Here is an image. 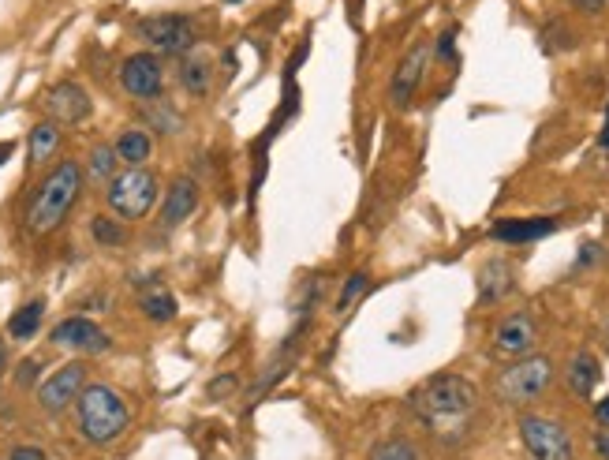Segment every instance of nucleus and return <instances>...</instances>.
Wrapping results in <instances>:
<instances>
[{"label": "nucleus", "instance_id": "nucleus-38", "mask_svg": "<svg viewBox=\"0 0 609 460\" xmlns=\"http://www.w3.org/2000/svg\"><path fill=\"white\" fill-rule=\"evenodd\" d=\"M606 333H609V322H606Z\"/></svg>", "mask_w": 609, "mask_h": 460}, {"label": "nucleus", "instance_id": "nucleus-19", "mask_svg": "<svg viewBox=\"0 0 609 460\" xmlns=\"http://www.w3.org/2000/svg\"><path fill=\"white\" fill-rule=\"evenodd\" d=\"M176 79H180V87H184L191 98H206L213 87V64L206 57L187 53V57H180V72H176Z\"/></svg>", "mask_w": 609, "mask_h": 460}, {"label": "nucleus", "instance_id": "nucleus-10", "mask_svg": "<svg viewBox=\"0 0 609 460\" xmlns=\"http://www.w3.org/2000/svg\"><path fill=\"white\" fill-rule=\"evenodd\" d=\"M49 341L57 348H71V352H83V356H101V352H109V333L101 330L98 322H90V318L83 315H71L64 318V322H57L53 326V333H49Z\"/></svg>", "mask_w": 609, "mask_h": 460}, {"label": "nucleus", "instance_id": "nucleus-9", "mask_svg": "<svg viewBox=\"0 0 609 460\" xmlns=\"http://www.w3.org/2000/svg\"><path fill=\"white\" fill-rule=\"evenodd\" d=\"M120 87L135 101H154L165 90V64L154 53H131L120 64Z\"/></svg>", "mask_w": 609, "mask_h": 460}, {"label": "nucleus", "instance_id": "nucleus-14", "mask_svg": "<svg viewBox=\"0 0 609 460\" xmlns=\"http://www.w3.org/2000/svg\"><path fill=\"white\" fill-rule=\"evenodd\" d=\"M199 210V180L195 176H176L161 199V229H180L187 217Z\"/></svg>", "mask_w": 609, "mask_h": 460}, {"label": "nucleus", "instance_id": "nucleus-26", "mask_svg": "<svg viewBox=\"0 0 609 460\" xmlns=\"http://www.w3.org/2000/svg\"><path fill=\"white\" fill-rule=\"evenodd\" d=\"M370 460H419V449L408 438H389L382 446L370 449Z\"/></svg>", "mask_w": 609, "mask_h": 460}, {"label": "nucleus", "instance_id": "nucleus-5", "mask_svg": "<svg viewBox=\"0 0 609 460\" xmlns=\"http://www.w3.org/2000/svg\"><path fill=\"white\" fill-rule=\"evenodd\" d=\"M157 199H161V180L146 165L142 169H120L113 176V184L105 187V202L120 221H142L157 206Z\"/></svg>", "mask_w": 609, "mask_h": 460}, {"label": "nucleus", "instance_id": "nucleus-32", "mask_svg": "<svg viewBox=\"0 0 609 460\" xmlns=\"http://www.w3.org/2000/svg\"><path fill=\"white\" fill-rule=\"evenodd\" d=\"M595 453L602 460H609V431H598L595 434Z\"/></svg>", "mask_w": 609, "mask_h": 460}, {"label": "nucleus", "instance_id": "nucleus-21", "mask_svg": "<svg viewBox=\"0 0 609 460\" xmlns=\"http://www.w3.org/2000/svg\"><path fill=\"white\" fill-rule=\"evenodd\" d=\"M120 173V158H116L113 143H98L94 150H90V158H86V169L83 176H90L94 184H113V176Z\"/></svg>", "mask_w": 609, "mask_h": 460}, {"label": "nucleus", "instance_id": "nucleus-2", "mask_svg": "<svg viewBox=\"0 0 609 460\" xmlns=\"http://www.w3.org/2000/svg\"><path fill=\"white\" fill-rule=\"evenodd\" d=\"M83 184H86V176H83V165H79V161L75 158L57 161V169H49V176L38 184L34 199H30V206H27V214H23L30 236H49V232H57L60 225L68 221L71 210H75V202L83 195Z\"/></svg>", "mask_w": 609, "mask_h": 460}, {"label": "nucleus", "instance_id": "nucleus-23", "mask_svg": "<svg viewBox=\"0 0 609 460\" xmlns=\"http://www.w3.org/2000/svg\"><path fill=\"white\" fill-rule=\"evenodd\" d=\"M139 307L150 322H172V318H176V300H172L165 288H157V285L142 292Z\"/></svg>", "mask_w": 609, "mask_h": 460}, {"label": "nucleus", "instance_id": "nucleus-29", "mask_svg": "<svg viewBox=\"0 0 609 460\" xmlns=\"http://www.w3.org/2000/svg\"><path fill=\"white\" fill-rule=\"evenodd\" d=\"M576 12H587V15H598V12H606L609 8V0H568Z\"/></svg>", "mask_w": 609, "mask_h": 460}, {"label": "nucleus", "instance_id": "nucleus-20", "mask_svg": "<svg viewBox=\"0 0 609 460\" xmlns=\"http://www.w3.org/2000/svg\"><path fill=\"white\" fill-rule=\"evenodd\" d=\"M60 124H53V120H42V124H34L30 128V139H27V146H30V165L38 169V165H49V158L57 154L60 150Z\"/></svg>", "mask_w": 609, "mask_h": 460}, {"label": "nucleus", "instance_id": "nucleus-13", "mask_svg": "<svg viewBox=\"0 0 609 460\" xmlns=\"http://www.w3.org/2000/svg\"><path fill=\"white\" fill-rule=\"evenodd\" d=\"M426 64H430V45L426 42L411 45L408 57L397 64L393 83H389V101H393L397 109H404V105L415 98V90H419V83H423V75H426Z\"/></svg>", "mask_w": 609, "mask_h": 460}, {"label": "nucleus", "instance_id": "nucleus-8", "mask_svg": "<svg viewBox=\"0 0 609 460\" xmlns=\"http://www.w3.org/2000/svg\"><path fill=\"white\" fill-rule=\"evenodd\" d=\"M86 378H90V367H86L83 360H71V363H64V367H57V371L38 386V408L49 412V416L68 412L71 404L79 401V393L90 386Z\"/></svg>", "mask_w": 609, "mask_h": 460}, {"label": "nucleus", "instance_id": "nucleus-35", "mask_svg": "<svg viewBox=\"0 0 609 460\" xmlns=\"http://www.w3.org/2000/svg\"><path fill=\"white\" fill-rule=\"evenodd\" d=\"M12 154H15V143H12V139H8V143H0V165L12 158Z\"/></svg>", "mask_w": 609, "mask_h": 460}, {"label": "nucleus", "instance_id": "nucleus-37", "mask_svg": "<svg viewBox=\"0 0 609 460\" xmlns=\"http://www.w3.org/2000/svg\"><path fill=\"white\" fill-rule=\"evenodd\" d=\"M228 4H243V0H228Z\"/></svg>", "mask_w": 609, "mask_h": 460}, {"label": "nucleus", "instance_id": "nucleus-31", "mask_svg": "<svg viewBox=\"0 0 609 460\" xmlns=\"http://www.w3.org/2000/svg\"><path fill=\"white\" fill-rule=\"evenodd\" d=\"M34 374H38V360H23V367H19V374H15V382H19V386H30V382H34Z\"/></svg>", "mask_w": 609, "mask_h": 460}, {"label": "nucleus", "instance_id": "nucleus-33", "mask_svg": "<svg viewBox=\"0 0 609 460\" xmlns=\"http://www.w3.org/2000/svg\"><path fill=\"white\" fill-rule=\"evenodd\" d=\"M595 416H598V423L609 431V397H602V401L595 404Z\"/></svg>", "mask_w": 609, "mask_h": 460}, {"label": "nucleus", "instance_id": "nucleus-22", "mask_svg": "<svg viewBox=\"0 0 609 460\" xmlns=\"http://www.w3.org/2000/svg\"><path fill=\"white\" fill-rule=\"evenodd\" d=\"M42 315H45V300H30L27 307H19V311L8 318V337H12V341H30V337H38Z\"/></svg>", "mask_w": 609, "mask_h": 460}, {"label": "nucleus", "instance_id": "nucleus-34", "mask_svg": "<svg viewBox=\"0 0 609 460\" xmlns=\"http://www.w3.org/2000/svg\"><path fill=\"white\" fill-rule=\"evenodd\" d=\"M8 363H12V356H8V341L0 337V378L8 374Z\"/></svg>", "mask_w": 609, "mask_h": 460}, {"label": "nucleus", "instance_id": "nucleus-7", "mask_svg": "<svg viewBox=\"0 0 609 460\" xmlns=\"http://www.w3.org/2000/svg\"><path fill=\"white\" fill-rule=\"evenodd\" d=\"M520 442L531 460H576L568 431L550 416H535V412L520 416Z\"/></svg>", "mask_w": 609, "mask_h": 460}, {"label": "nucleus", "instance_id": "nucleus-17", "mask_svg": "<svg viewBox=\"0 0 609 460\" xmlns=\"http://www.w3.org/2000/svg\"><path fill=\"white\" fill-rule=\"evenodd\" d=\"M113 150L124 169H142V165L150 161V154H154V139H150L146 128H124L116 135Z\"/></svg>", "mask_w": 609, "mask_h": 460}, {"label": "nucleus", "instance_id": "nucleus-36", "mask_svg": "<svg viewBox=\"0 0 609 460\" xmlns=\"http://www.w3.org/2000/svg\"><path fill=\"white\" fill-rule=\"evenodd\" d=\"M602 146H609V116H606V128H602Z\"/></svg>", "mask_w": 609, "mask_h": 460}, {"label": "nucleus", "instance_id": "nucleus-6", "mask_svg": "<svg viewBox=\"0 0 609 460\" xmlns=\"http://www.w3.org/2000/svg\"><path fill=\"white\" fill-rule=\"evenodd\" d=\"M550 382H553V363L546 360V356H524V360L509 363L505 371L497 374L494 393L497 401L520 408V404L539 401L542 393L550 389Z\"/></svg>", "mask_w": 609, "mask_h": 460}, {"label": "nucleus", "instance_id": "nucleus-16", "mask_svg": "<svg viewBox=\"0 0 609 460\" xmlns=\"http://www.w3.org/2000/svg\"><path fill=\"white\" fill-rule=\"evenodd\" d=\"M475 285H479V303L482 307H490V303H501L505 296L512 292V266L509 259H486L479 266V277H475Z\"/></svg>", "mask_w": 609, "mask_h": 460}, {"label": "nucleus", "instance_id": "nucleus-25", "mask_svg": "<svg viewBox=\"0 0 609 460\" xmlns=\"http://www.w3.org/2000/svg\"><path fill=\"white\" fill-rule=\"evenodd\" d=\"M367 292H370V274H367V270H355V274L344 281V288H340V296H337V303H333V311H337V315H348V311H352L355 303L363 300Z\"/></svg>", "mask_w": 609, "mask_h": 460}, {"label": "nucleus", "instance_id": "nucleus-27", "mask_svg": "<svg viewBox=\"0 0 609 460\" xmlns=\"http://www.w3.org/2000/svg\"><path fill=\"white\" fill-rule=\"evenodd\" d=\"M236 386H240V378H236V374H217V378L210 382V397L213 401H221L225 393H236Z\"/></svg>", "mask_w": 609, "mask_h": 460}, {"label": "nucleus", "instance_id": "nucleus-24", "mask_svg": "<svg viewBox=\"0 0 609 460\" xmlns=\"http://www.w3.org/2000/svg\"><path fill=\"white\" fill-rule=\"evenodd\" d=\"M90 236L98 247H124L128 232H124V221L120 217H109V214H98L90 217Z\"/></svg>", "mask_w": 609, "mask_h": 460}, {"label": "nucleus", "instance_id": "nucleus-12", "mask_svg": "<svg viewBox=\"0 0 609 460\" xmlns=\"http://www.w3.org/2000/svg\"><path fill=\"white\" fill-rule=\"evenodd\" d=\"M45 113H49V120L53 124H83V120H90V113H94V101H90V94H86L79 83H71V79H60L57 87H49V94H45Z\"/></svg>", "mask_w": 609, "mask_h": 460}, {"label": "nucleus", "instance_id": "nucleus-1", "mask_svg": "<svg viewBox=\"0 0 609 460\" xmlns=\"http://www.w3.org/2000/svg\"><path fill=\"white\" fill-rule=\"evenodd\" d=\"M408 404L430 434H438L445 442H460L479 408V389L460 374H434L411 393Z\"/></svg>", "mask_w": 609, "mask_h": 460}, {"label": "nucleus", "instance_id": "nucleus-3", "mask_svg": "<svg viewBox=\"0 0 609 460\" xmlns=\"http://www.w3.org/2000/svg\"><path fill=\"white\" fill-rule=\"evenodd\" d=\"M75 423H79L83 442L105 449L128 434L131 408L113 386H105V382H90V386L79 393V401H75Z\"/></svg>", "mask_w": 609, "mask_h": 460}, {"label": "nucleus", "instance_id": "nucleus-18", "mask_svg": "<svg viewBox=\"0 0 609 460\" xmlns=\"http://www.w3.org/2000/svg\"><path fill=\"white\" fill-rule=\"evenodd\" d=\"M568 389L576 393V397H591L598 386V378H602V363H598V356H591V352H576L572 360H568Z\"/></svg>", "mask_w": 609, "mask_h": 460}, {"label": "nucleus", "instance_id": "nucleus-4", "mask_svg": "<svg viewBox=\"0 0 609 460\" xmlns=\"http://www.w3.org/2000/svg\"><path fill=\"white\" fill-rule=\"evenodd\" d=\"M135 38L146 45V53L154 57H187L199 45V27L184 12L146 15L135 23Z\"/></svg>", "mask_w": 609, "mask_h": 460}, {"label": "nucleus", "instance_id": "nucleus-39", "mask_svg": "<svg viewBox=\"0 0 609 460\" xmlns=\"http://www.w3.org/2000/svg\"><path fill=\"white\" fill-rule=\"evenodd\" d=\"M359 4H363V0H359Z\"/></svg>", "mask_w": 609, "mask_h": 460}, {"label": "nucleus", "instance_id": "nucleus-28", "mask_svg": "<svg viewBox=\"0 0 609 460\" xmlns=\"http://www.w3.org/2000/svg\"><path fill=\"white\" fill-rule=\"evenodd\" d=\"M8 460H49V457H45V449L38 446H15L12 453H8Z\"/></svg>", "mask_w": 609, "mask_h": 460}, {"label": "nucleus", "instance_id": "nucleus-15", "mask_svg": "<svg viewBox=\"0 0 609 460\" xmlns=\"http://www.w3.org/2000/svg\"><path fill=\"white\" fill-rule=\"evenodd\" d=\"M550 232H557L553 217H505V221H497L490 229V236L497 244H535V240L550 236Z\"/></svg>", "mask_w": 609, "mask_h": 460}, {"label": "nucleus", "instance_id": "nucleus-11", "mask_svg": "<svg viewBox=\"0 0 609 460\" xmlns=\"http://www.w3.org/2000/svg\"><path fill=\"white\" fill-rule=\"evenodd\" d=\"M539 345V322L527 315V311H516V315L501 318L494 330V352L497 356H509V360H524L531 356V348Z\"/></svg>", "mask_w": 609, "mask_h": 460}, {"label": "nucleus", "instance_id": "nucleus-30", "mask_svg": "<svg viewBox=\"0 0 609 460\" xmlns=\"http://www.w3.org/2000/svg\"><path fill=\"white\" fill-rule=\"evenodd\" d=\"M453 38H456L453 30H445V34H441V38H438V57H441V60H453V57H456Z\"/></svg>", "mask_w": 609, "mask_h": 460}]
</instances>
